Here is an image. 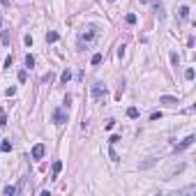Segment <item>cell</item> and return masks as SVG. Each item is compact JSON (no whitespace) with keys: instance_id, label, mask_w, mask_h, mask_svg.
Returning a JSON list of instances; mask_svg holds the SVG:
<instances>
[{"instance_id":"1","label":"cell","mask_w":196,"mask_h":196,"mask_svg":"<svg viewBox=\"0 0 196 196\" xmlns=\"http://www.w3.org/2000/svg\"><path fill=\"white\" fill-rule=\"evenodd\" d=\"M53 122H56V125H62V122H67V111H62V109L53 111Z\"/></svg>"},{"instance_id":"2","label":"cell","mask_w":196,"mask_h":196,"mask_svg":"<svg viewBox=\"0 0 196 196\" xmlns=\"http://www.w3.org/2000/svg\"><path fill=\"white\" fill-rule=\"evenodd\" d=\"M148 2H152V9H155V14L164 21V19H166V14H164V5L159 2V0H148Z\"/></svg>"},{"instance_id":"3","label":"cell","mask_w":196,"mask_h":196,"mask_svg":"<svg viewBox=\"0 0 196 196\" xmlns=\"http://www.w3.org/2000/svg\"><path fill=\"white\" fill-rule=\"evenodd\" d=\"M194 141H196L194 136H187L182 143H178V145H175V152H182V150H187V148H192V145H194Z\"/></svg>"},{"instance_id":"4","label":"cell","mask_w":196,"mask_h":196,"mask_svg":"<svg viewBox=\"0 0 196 196\" xmlns=\"http://www.w3.org/2000/svg\"><path fill=\"white\" fill-rule=\"evenodd\" d=\"M92 97H95V99H102V97H106V88L102 86V83L92 86Z\"/></svg>"},{"instance_id":"5","label":"cell","mask_w":196,"mask_h":196,"mask_svg":"<svg viewBox=\"0 0 196 196\" xmlns=\"http://www.w3.org/2000/svg\"><path fill=\"white\" fill-rule=\"evenodd\" d=\"M159 104H166V106H175V104H180V102H178V97H171V95H162V97H159Z\"/></svg>"},{"instance_id":"6","label":"cell","mask_w":196,"mask_h":196,"mask_svg":"<svg viewBox=\"0 0 196 196\" xmlns=\"http://www.w3.org/2000/svg\"><path fill=\"white\" fill-rule=\"evenodd\" d=\"M92 37H95V28H92V26H90V28H86V30L81 32V42H90Z\"/></svg>"},{"instance_id":"7","label":"cell","mask_w":196,"mask_h":196,"mask_svg":"<svg viewBox=\"0 0 196 196\" xmlns=\"http://www.w3.org/2000/svg\"><path fill=\"white\" fill-rule=\"evenodd\" d=\"M42 157H44V145L37 143V145L32 148V159H42Z\"/></svg>"},{"instance_id":"8","label":"cell","mask_w":196,"mask_h":196,"mask_svg":"<svg viewBox=\"0 0 196 196\" xmlns=\"http://www.w3.org/2000/svg\"><path fill=\"white\" fill-rule=\"evenodd\" d=\"M0 42H2L5 46H9L12 44V32L9 30H2V32H0Z\"/></svg>"},{"instance_id":"9","label":"cell","mask_w":196,"mask_h":196,"mask_svg":"<svg viewBox=\"0 0 196 196\" xmlns=\"http://www.w3.org/2000/svg\"><path fill=\"white\" fill-rule=\"evenodd\" d=\"M5 194H7V196H14V194H19V187H14V185H7V187H5Z\"/></svg>"},{"instance_id":"10","label":"cell","mask_w":196,"mask_h":196,"mask_svg":"<svg viewBox=\"0 0 196 196\" xmlns=\"http://www.w3.org/2000/svg\"><path fill=\"white\" fill-rule=\"evenodd\" d=\"M60 171H62V162H60V159H56V162H53V175H58Z\"/></svg>"},{"instance_id":"11","label":"cell","mask_w":196,"mask_h":196,"mask_svg":"<svg viewBox=\"0 0 196 196\" xmlns=\"http://www.w3.org/2000/svg\"><path fill=\"white\" fill-rule=\"evenodd\" d=\"M178 14H180V19H182V21L189 19V7H180V9H178Z\"/></svg>"},{"instance_id":"12","label":"cell","mask_w":196,"mask_h":196,"mask_svg":"<svg viewBox=\"0 0 196 196\" xmlns=\"http://www.w3.org/2000/svg\"><path fill=\"white\" fill-rule=\"evenodd\" d=\"M127 118H139V109H136V106H129L127 109Z\"/></svg>"},{"instance_id":"13","label":"cell","mask_w":196,"mask_h":196,"mask_svg":"<svg viewBox=\"0 0 196 196\" xmlns=\"http://www.w3.org/2000/svg\"><path fill=\"white\" fill-rule=\"evenodd\" d=\"M46 42H49V44H53V42H58V32H46Z\"/></svg>"},{"instance_id":"14","label":"cell","mask_w":196,"mask_h":196,"mask_svg":"<svg viewBox=\"0 0 196 196\" xmlns=\"http://www.w3.org/2000/svg\"><path fill=\"white\" fill-rule=\"evenodd\" d=\"M26 67H28V69H32V67H35V58L30 56V53L26 56Z\"/></svg>"},{"instance_id":"15","label":"cell","mask_w":196,"mask_h":196,"mask_svg":"<svg viewBox=\"0 0 196 196\" xmlns=\"http://www.w3.org/2000/svg\"><path fill=\"white\" fill-rule=\"evenodd\" d=\"M69 79H72V72H69V69H65V72L60 74V81H62V83H67Z\"/></svg>"},{"instance_id":"16","label":"cell","mask_w":196,"mask_h":196,"mask_svg":"<svg viewBox=\"0 0 196 196\" xmlns=\"http://www.w3.org/2000/svg\"><path fill=\"white\" fill-rule=\"evenodd\" d=\"M0 150H2V152H9V150H12V143H9V141H2V143H0Z\"/></svg>"},{"instance_id":"17","label":"cell","mask_w":196,"mask_h":196,"mask_svg":"<svg viewBox=\"0 0 196 196\" xmlns=\"http://www.w3.org/2000/svg\"><path fill=\"white\" fill-rule=\"evenodd\" d=\"M90 62L92 65H99V62H102V53H95V56L90 58Z\"/></svg>"},{"instance_id":"18","label":"cell","mask_w":196,"mask_h":196,"mask_svg":"<svg viewBox=\"0 0 196 196\" xmlns=\"http://www.w3.org/2000/svg\"><path fill=\"white\" fill-rule=\"evenodd\" d=\"M125 21H127L129 26H134V23H136V14H127V16H125Z\"/></svg>"},{"instance_id":"19","label":"cell","mask_w":196,"mask_h":196,"mask_svg":"<svg viewBox=\"0 0 196 196\" xmlns=\"http://www.w3.org/2000/svg\"><path fill=\"white\" fill-rule=\"evenodd\" d=\"M53 79H56V74H53V72H49V74H44V79H42V81H44V83H51Z\"/></svg>"},{"instance_id":"20","label":"cell","mask_w":196,"mask_h":196,"mask_svg":"<svg viewBox=\"0 0 196 196\" xmlns=\"http://www.w3.org/2000/svg\"><path fill=\"white\" fill-rule=\"evenodd\" d=\"M152 164H155V159H148V162H143V164H141V169H150Z\"/></svg>"},{"instance_id":"21","label":"cell","mask_w":196,"mask_h":196,"mask_svg":"<svg viewBox=\"0 0 196 196\" xmlns=\"http://www.w3.org/2000/svg\"><path fill=\"white\" fill-rule=\"evenodd\" d=\"M118 141H120V136H118V134H113V136H111V139H109V143H111V145H115Z\"/></svg>"},{"instance_id":"22","label":"cell","mask_w":196,"mask_h":196,"mask_svg":"<svg viewBox=\"0 0 196 196\" xmlns=\"http://www.w3.org/2000/svg\"><path fill=\"white\" fill-rule=\"evenodd\" d=\"M185 79H187V81L194 79V69H187V72H185Z\"/></svg>"},{"instance_id":"23","label":"cell","mask_w":196,"mask_h":196,"mask_svg":"<svg viewBox=\"0 0 196 196\" xmlns=\"http://www.w3.org/2000/svg\"><path fill=\"white\" fill-rule=\"evenodd\" d=\"M26 79H28V74H26V69H23V72H19V81H21V83H26Z\"/></svg>"},{"instance_id":"24","label":"cell","mask_w":196,"mask_h":196,"mask_svg":"<svg viewBox=\"0 0 196 196\" xmlns=\"http://www.w3.org/2000/svg\"><path fill=\"white\" fill-rule=\"evenodd\" d=\"M12 62H14V58H12V56L5 58V67H12Z\"/></svg>"},{"instance_id":"25","label":"cell","mask_w":196,"mask_h":196,"mask_svg":"<svg viewBox=\"0 0 196 196\" xmlns=\"http://www.w3.org/2000/svg\"><path fill=\"white\" fill-rule=\"evenodd\" d=\"M159 118H162V113H159V111H155V113H150V120H159Z\"/></svg>"},{"instance_id":"26","label":"cell","mask_w":196,"mask_h":196,"mask_svg":"<svg viewBox=\"0 0 196 196\" xmlns=\"http://www.w3.org/2000/svg\"><path fill=\"white\" fill-rule=\"evenodd\" d=\"M113 125H115V120H106L104 127H106V129H113Z\"/></svg>"},{"instance_id":"27","label":"cell","mask_w":196,"mask_h":196,"mask_svg":"<svg viewBox=\"0 0 196 196\" xmlns=\"http://www.w3.org/2000/svg\"><path fill=\"white\" fill-rule=\"evenodd\" d=\"M109 155H111V159H113V162H118V155H115V150H113V148L109 150Z\"/></svg>"},{"instance_id":"28","label":"cell","mask_w":196,"mask_h":196,"mask_svg":"<svg viewBox=\"0 0 196 196\" xmlns=\"http://www.w3.org/2000/svg\"><path fill=\"white\" fill-rule=\"evenodd\" d=\"M14 92H16V88L12 86V88H7V92H5V95H7V97H12V95H14Z\"/></svg>"},{"instance_id":"29","label":"cell","mask_w":196,"mask_h":196,"mask_svg":"<svg viewBox=\"0 0 196 196\" xmlns=\"http://www.w3.org/2000/svg\"><path fill=\"white\" fill-rule=\"evenodd\" d=\"M0 125H7V120H5V113L0 111Z\"/></svg>"},{"instance_id":"30","label":"cell","mask_w":196,"mask_h":196,"mask_svg":"<svg viewBox=\"0 0 196 196\" xmlns=\"http://www.w3.org/2000/svg\"><path fill=\"white\" fill-rule=\"evenodd\" d=\"M0 5H2V7H7V5H9V0H0Z\"/></svg>"},{"instance_id":"31","label":"cell","mask_w":196,"mask_h":196,"mask_svg":"<svg viewBox=\"0 0 196 196\" xmlns=\"http://www.w3.org/2000/svg\"><path fill=\"white\" fill-rule=\"evenodd\" d=\"M111 2H113V0H111Z\"/></svg>"}]
</instances>
